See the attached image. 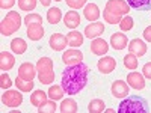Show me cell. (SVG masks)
Masks as SVG:
<instances>
[{
  "mask_svg": "<svg viewBox=\"0 0 151 113\" xmlns=\"http://www.w3.org/2000/svg\"><path fill=\"white\" fill-rule=\"evenodd\" d=\"M150 106L148 101L142 97H127L121 101L118 107V113H148Z\"/></svg>",
  "mask_w": 151,
  "mask_h": 113,
  "instance_id": "3957f363",
  "label": "cell"
},
{
  "mask_svg": "<svg viewBox=\"0 0 151 113\" xmlns=\"http://www.w3.org/2000/svg\"><path fill=\"white\" fill-rule=\"evenodd\" d=\"M40 2H41L42 6H48L50 3H52V0H40Z\"/></svg>",
  "mask_w": 151,
  "mask_h": 113,
  "instance_id": "ab89813d",
  "label": "cell"
},
{
  "mask_svg": "<svg viewBox=\"0 0 151 113\" xmlns=\"http://www.w3.org/2000/svg\"><path fill=\"white\" fill-rule=\"evenodd\" d=\"M48 98L50 99H55V101H59V99L64 98V94H65V89L59 84H55V86H50L48 89Z\"/></svg>",
  "mask_w": 151,
  "mask_h": 113,
  "instance_id": "484cf974",
  "label": "cell"
},
{
  "mask_svg": "<svg viewBox=\"0 0 151 113\" xmlns=\"http://www.w3.org/2000/svg\"><path fill=\"white\" fill-rule=\"evenodd\" d=\"M83 15L88 21H97L100 18V9L95 3H89L86 5L85 9H83Z\"/></svg>",
  "mask_w": 151,
  "mask_h": 113,
  "instance_id": "ffe728a7",
  "label": "cell"
},
{
  "mask_svg": "<svg viewBox=\"0 0 151 113\" xmlns=\"http://www.w3.org/2000/svg\"><path fill=\"white\" fill-rule=\"evenodd\" d=\"M35 75H38V71H36V67L32 65L30 62H24V64L20 65V68H18V77L20 79L32 82L35 79Z\"/></svg>",
  "mask_w": 151,
  "mask_h": 113,
  "instance_id": "ba28073f",
  "label": "cell"
},
{
  "mask_svg": "<svg viewBox=\"0 0 151 113\" xmlns=\"http://www.w3.org/2000/svg\"><path fill=\"white\" fill-rule=\"evenodd\" d=\"M15 86L18 87V91H21V92H30V91L33 89L35 83H33V80H32V82H27V80H23V79L17 77Z\"/></svg>",
  "mask_w": 151,
  "mask_h": 113,
  "instance_id": "f546056e",
  "label": "cell"
},
{
  "mask_svg": "<svg viewBox=\"0 0 151 113\" xmlns=\"http://www.w3.org/2000/svg\"><path fill=\"white\" fill-rule=\"evenodd\" d=\"M67 5L73 9H80L86 5V0H65Z\"/></svg>",
  "mask_w": 151,
  "mask_h": 113,
  "instance_id": "d590c367",
  "label": "cell"
},
{
  "mask_svg": "<svg viewBox=\"0 0 151 113\" xmlns=\"http://www.w3.org/2000/svg\"><path fill=\"white\" fill-rule=\"evenodd\" d=\"M59 110L62 113H76L77 112V103H76V99H73V98H67L60 103Z\"/></svg>",
  "mask_w": 151,
  "mask_h": 113,
  "instance_id": "cb8c5ba5",
  "label": "cell"
},
{
  "mask_svg": "<svg viewBox=\"0 0 151 113\" xmlns=\"http://www.w3.org/2000/svg\"><path fill=\"white\" fill-rule=\"evenodd\" d=\"M56 110H58L56 101H55V99H50V98L38 107V112H40V113H55Z\"/></svg>",
  "mask_w": 151,
  "mask_h": 113,
  "instance_id": "f1b7e54d",
  "label": "cell"
},
{
  "mask_svg": "<svg viewBox=\"0 0 151 113\" xmlns=\"http://www.w3.org/2000/svg\"><path fill=\"white\" fill-rule=\"evenodd\" d=\"M47 97H48V94H45V92L41 91V89L33 91L32 95H30V104L35 106V107H40L42 103L47 101Z\"/></svg>",
  "mask_w": 151,
  "mask_h": 113,
  "instance_id": "7402d4cb",
  "label": "cell"
},
{
  "mask_svg": "<svg viewBox=\"0 0 151 113\" xmlns=\"http://www.w3.org/2000/svg\"><path fill=\"white\" fill-rule=\"evenodd\" d=\"M127 44H129V39H127V36H125L124 33H121V32L112 33V36H110V45H112V48L122 50V48L127 47Z\"/></svg>",
  "mask_w": 151,
  "mask_h": 113,
  "instance_id": "4fadbf2b",
  "label": "cell"
},
{
  "mask_svg": "<svg viewBox=\"0 0 151 113\" xmlns=\"http://www.w3.org/2000/svg\"><path fill=\"white\" fill-rule=\"evenodd\" d=\"M130 12V6L125 0H107L103 11V18L109 24H119L122 17Z\"/></svg>",
  "mask_w": 151,
  "mask_h": 113,
  "instance_id": "7a4b0ae2",
  "label": "cell"
},
{
  "mask_svg": "<svg viewBox=\"0 0 151 113\" xmlns=\"http://www.w3.org/2000/svg\"><path fill=\"white\" fill-rule=\"evenodd\" d=\"M55 2H62V0H55Z\"/></svg>",
  "mask_w": 151,
  "mask_h": 113,
  "instance_id": "60d3db41",
  "label": "cell"
},
{
  "mask_svg": "<svg viewBox=\"0 0 151 113\" xmlns=\"http://www.w3.org/2000/svg\"><path fill=\"white\" fill-rule=\"evenodd\" d=\"M127 83L136 91H142L145 87V77L139 72H130L127 75Z\"/></svg>",
  "mask_w": 151,
  "mask_h": 113,
  "instance_id": "7c38bea8",
  "label": "cell"
},
{
  "mask_svg": "<svg viewBox=\"0 0 151 113\" xmlns=\"http://www.w3.org/2000/svg\"><path fill=\"white\" fill-rule=\"evenodd\" d=\"M119 27H121L122 32L132 30V29H133V18H132L130 15H124L122 20H121V23H119Z\"/></svg>",
  "mask_w": 151,
  "mask_h": 113,
  "instance_id": "1f68e13d",
  "label": "cell"
},
{
  "mask_svg": "<svg viewBox=\"0 0 151 113\" xmlns=\"http://www.w3.org/2000/svg\"><path fill=\"white\" fill-rule=\"evenodd\" d=\"M21 27V15L17 11H11L6 14V17L2 20L0 24V33L3 36H11Z\"/></svg>",
  "mask_w": 151,
  "mask_h": 113,
  "instance_id": "5b68a950",
  "label": "cell"
},
{
  "mask_svg": "<svg viewBox=\"0 0 151 113\" xmlns=\"http://www.w3.org/2000/svg\"><path fill=\"white\" fill-rule=\"evenodd\" d=\"M88 74H89V67L83 62L77 65H70L62 72L60 84L68 95H76L88 84Z\"/></svg>",
  "mask_w": 151,
  "mask_h": 113,
  "instance_id": "6da1fadb",
  "label": "cell"
},
{
  "mask_svg": "<svg viewBox=\"0 0 151 113\" xmlns=\"http://www.w3.org/2000/svg\"><path fill=\"white\" fill-rule=\"evenodd\" d=\"M127 3L137 11H151V0H127Z\"/></svg>",
  "mask_w": 151,
  "mask_h": 113,
  "instance_id": "d4e9b609",
  "label": "cell"
},
{
  "mask_svg": "<svg viewBox=\"0 0 151 113\" xmlns=\"http://www.w3.org/2000/svg\"><path fill=\"white\" fill-rule=\"evenodd\" d=\"M124 67L127 69H136L137 68V56L133 53H129L124 56Z\"/></svg>",
  "mask_w": 151,
  "mask_h": 113,
  "instance_id": "4dcf8cb0",
  "label": "cell"
},
{
  "mask_svg": "<svg viewBox=\"0 0 151 113\" xmlns=\"http://www.w3.org/2000/svg\"><path fill=\"white\" fill-rule=\"evenodd\" d=\"M15 5V0H0V8L2 9H11Z\"/></svg>",
  "mask_w": 151,
  "mask_h": 113,
  "instance_id": "74e56055",
  "label": "cell"
},
{
  "mask_svg": "<svg viewBox=\"0 0 151 113\" xmlns=\"http://www.w3.org/2000/svg\"><path fill=\"white\" fill-rule=\"evenodd\" d=\"M106 110V106L103 103V99H92V101L88 104V112L89 113H103Z\"/></svg>",
  "mask_w": 151,
  "mask_h": 113,
  "instance_id": "83f0119b",
  "label": "cell"
},
{
  "mask_svg": "<svg viewBox=\"0 0 151 113\" xmlns=\"http://www.w3.org/2000/svg\"><path fill=\"white\" fill-rule=\"evenodd\" d=\"M91 51L94 53V54H97V56H104L106 53H107V50H109V44L104 41V39H101V38H95V39L91 42Z\"/></svg>",
  "mask_w": 151,
  "mask_h": 113,
  "instance_id": "5bb4252c",
  "label": "cell"
},
{
  "mask_svg": "<svg viewBox=\"0 0 151 113\" xmlns=\"http://www.w3.org/2000/svg\"><path fill=\"white\" fill-rule=\"evenodd\" d=\"M38 80L42 84H52L55 82V71H53V60L50 57H41L36 62Z\"/></svg>",
  "mask_w": 151,
  "mask_h": 113,
  "instance_id": "277c9868",
  "label": "cell"
},
{
  "mask_svg": "<svg viewBox=\"0 0 151 113\" xmlns=\"http://www.w3.org/2000/svg\"><path fill=\"white\" fill-rule=\"evenodd\" d=\"M142 36H144V39H145L147 42H151V26L145 27V30H144Z\"/></svg>",
  "mask_w": 151,
  "mask_h": 113,
  "instance_id": "f35d334b",
  "label": "cell"
},
{
  "mask_svg": "<svg viewBox=\"0 0 151 113\" xmlns=\"http://www.w3.org/2000/svg\"><path fill=\"white\" fill-rule=\"evenodd\" d=\"M12 86V80H11V77L6 74V72H3L2 75H0V87L2 89H9V87Z\"/></svg>",
  "mask_w": 151,
  "mask_h": 113,
  "instance_id": "e575fe53",
  "label": "cell"
},
{
  "mask_svg": "<svg viewBox=\"0 0 151 113\" xmlns=\"http://www.w3.org/2000/svg\"><path fill=\"white\" fill-rule=\"evenodd\" d=\"M67 44L70 47H80L83 44V35L77 30H71L67 35Z\"/></svg>",
  "mask_w": 151,
  "mask_h": 113,
  "instance_id": "44dd1931",
  "label": "cell"
},
{
  "mask_svg": "<svg viewBox=\"0 0 151 113\" xmlns=\"http://www.w3.org/2000/svg\"><path fill=\"white\" fill-rule=\"evenodd\" d=\"M27 36L30 41H40L44 36V27L41 23H35L27 26Z\"/></svg>",
  "mask_w": 151,
  "mask_h": 113,
  "instance_id": "9a60e30c",
  "label": "cell"
},
{
  "mask_svg": "<svg viewBox=\"0 0 151 113\" xmlns=\"http://www.w3.org/2000/svg\"><path fill=\"white\" fill-rule=\"evenodd\" d=\"M142 75H144L145 79H150V80H151V62H148V64L144 65V68H142Z\"/></svg>",
  "mask_w": 151,
  "mask_h": 113,
  "instance_id": "8d00e7d4",
  "label": "cell"
},
{
  "mask_svg": "<svg viewBox=\"0 0 151 113\" xmlns=\"http://www.w3.org/2000/svg\"><path fill=\"white\" fill-rule=\"evenodd\" d=\"M97 68L100 72H103V74H110L113 69L116 68V60L110 57V56H104L98 60V64H97Z\"/></svg>",
  "mask_w": 151,
  "mask_h": 113,
  "instance_id": "30bf717a",
  "label": "cell"
},
{
  "mask_svg": "<svg viewBox=\"0 0 151 113\" xmlns=\"http://www.w3.org/2000/svg\"><path fill=\"white\" fill-rule=\"evenodd\" d=\"M18 6L21 11H33L36 6V0H18Z\"/></svg>",
  "mask_w": 151,
  "mask_h": 113,
  "instance_id": "d6a6232c",
  "label": "cell"
},
{
  "mask_svg": "<svg viewBox=\"0 0 151 113\" xmlns=\"http://www.w3.org/2000/svg\"><path fill=\"white\" fill-rule=\"evenodd\" d=\"M129 83H125L124 80H116L112 83V95L115 98H125L129 97Z\"/></svg>",
  "mask_w": 151,
  "mask_h": 113,
  "instance_id": "9c48e42d",
  "label": "cell"
},
{
  "mask_svg": "<svg viewBox=\"0 0 151 113\" xmlns=\"http://www.w3.org/2000/svg\"><path fill=\"white\" fill-rule=\"evenodd\" d=\"M129 51L136 54L137 57H141V56H144L147 53V44L142 39H137V38L136 39H132L129 42Z\"/></svg>",
  "mask_w": 151,
  "mask_h": 113,
  "instance_id": "2e32d148",
  "label": "cell"
},
{
  "mask_svg": "<svg viewBox=\"0 0 151 113\" xmlns=\"http://www.w3.org/2000/svg\"><path fill=\"white\" fill-rule=\"evenodd\" d=\"M62 60H64V64H65L67 67H70V65H77V64H80V62L83 60V53L80 51V50L70 48V50H67V51L62 54Z\"/></svg>",
  "mask_w": 151,
  "mask_h": 113,
  "instance_id": "52a82bcc",
  "label": "cell"
},
{
  "mask_svg": "<svg viewBox=\"0 0 151 113\" xmlns=\"http://www.w3.org/2000/svg\"><path fill=\"white\" fill-rule=\"evenodd\" d=\"M103 32H104V24L98 23V21H94L92 24L85 27V36L89 38V39H95V38H98Z\"/></svg>",
  "mask_w": 151,
  "mask_h": 113,
  "instance_id": "8fae6325",
  "label": "cell"
},
{
  "mask_svg": "<svg viewBox=\"0 0 151 113\" xmlns=\"http://www.w3.org/2000/svg\"><path fill=\"white\" fill-rule=\"evenodd\" d=\"M2 103L6 107H18L23 103V95L18 91H12L8 89L3 95H2Z\"/></svg>",
  "mask_w": 151,
  "mask_h": 113,
  "instance_id": "8992f818",
  "label": "cell"
},
{
  "mask_svg": "<svg viewBox=\"0 0 151 113\" xmlns=\"http://www.w3.org/2000/svg\"><path fill=\"white\" fill-rule=\"evenodd\" d=\"M24 24H35V23H41L42 24V17L40 15V14H29V15H26L24 17Z\"/></svg>",
  "mask_w": 151,
  "mask_h": 113,
  "instance_id": "836d02e7",
  "label": "cell"
},
{
  "mask_svg": "<svg viewBox=\"0 0 151 113\" xmlns=\"http://www.w3.org/2000/svg\"><path fill=\"white\" fill-rule=\"evenodd\" d=\"M50 47L55 51H60L67 47V36H64L62 33H53L50 36Z\"/></svg>",
  "mask_w": 151,
  "mask_h": 113,
  "instance_id": "e0dca14e",
  "label": "cell"
},
{
  "mask_svg": "<svg viewBox=\"0 0 151 113\" xmlns=\"http://www.w3.org/2000/svg\"><path fill=\"white\" fill-rule=\"evenodd\" d=\"M11 50L15 54H23L27 50V44L23 38H14V39L11 41Z\"/></svg>",
  "mask_w": 151,
  "mask_h": 113,
  "instance_id": "603a6c76",
  "label": "cell"
},
{
  "mask_svg": "<svg viewBox=\"0 0 151 113\" xmlns=\"http://www.w3.org/2000/svg\"><path fill=\"white\" fill-rule=\"evenodd\" d=\"M64 23H65V26L71 30H74L76 27H79V24H80V15H79V12H76V11H68L65 17H64Z\"/></svg>",
  "mask_w": 151,
  "mask_h": 113,
  "instance_id": "ac0fdd59",
  "label": "cell"
},
{
  "mask_svg": "<svg viewBox=\"0 0 151 113\" xmlns=\"http://www.w3.org/2000/svg\"><path fill=\"white\" fill-rule=\"evenodd\" d=\"M14 65H15V57L11 53L8 51L0 53V68H2V71H9L14 68Z\"/></svg>",
  "mask_w": 151,
  "mask_h": 113,
  "instance_id": "d6986e66",
  "label": "cell"
},
{
  "mask_svg": "<svg viewBox=\"0 0 151 113\" xmlns=\"http://www.w3.org/2000/svg\"><path fill=\"white\" fill-rule=\"evenodd\" d=\"M62 20V11L59 8H50L47 12V21L50 24H58Z\"/></svg>",
  "mask_w": 151,
  "mask_h": 113,
  "instance_id": "4316f807",
  "label": "cell"
}]
</instances>
